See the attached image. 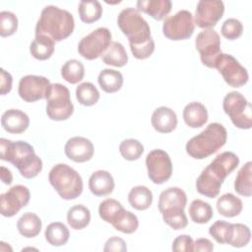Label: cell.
<instances>
[{
  "mask_svg": "<svg viewBox=\"0 0 252 252\" xmlns=\"http://www.w3.org/2000/svg\"><path fill=\"white\" fill-rule=\"evenodd\" d=\"M117 25L127 36L135 58L143 60L153 54L155 42L151 36L150 26L137 9H123L118 15Z\"/></svg>",
  "mask_w": 252,
  "mask_h": 252,
  "instance_id": "cell-1",
  "label": "cell"
},
{
  "mask_svg": "<svg viewBox=\"0 0 252 252\" xmlns=\"http://www.w3.org/2000/svg\"><path fill=\"white\" fill-rule=\"evenodd\" d=\"M239 164L238 157L232 152H223L203 169L196 180L197 191L208 197L216 198L220 190L225 177Z\"/></svg>",
  "mask_w": 252,
  "mask_h": 252,
  "instance_id": "cell-2",
  "label": "cell"
},
{
  "mask_svg": "<svg viewBox=\"0 0 252 252\" xmlns=\"http://www.w3.org/2000/svg\"><path fill=\"white\" fill-rule=\"evenodd\" d=\"M0 158L16 166L25 178L31 179L41 171L42 161L33 150V147L25 141L12 142L5 138L0 139Z\"/></svg>",
  "mask_w": 252,
  "mask_h": 252,
  "instance_id": "cell-3",
  "label": "cell"
},
{
  "mask_svg": "<svg viewBox=\"0 0 252 252\" xmlns=\"http://www.w3.org/2000/svg\"><path fill=\"white\" fill-rule=\"evenodd\" d=\"M75 28L73 15L53 5L45 6L35 26V35H46L54 41L70 36Z\"/></svg>",
  "mask_w": 252,
  "mask_h": 252,
  "instance_id": "cell-4",
  "label": "cell"
},
{
  "mask_svg": "<svg viewBox=\"0 0 252 252\" xmlns=\"http://www.w3.org/2000/svg\"><path fill=\"white\" fill-rule=\"evenodd\" d=\"M227 139L226 129L220 123H210L200 134L186 144V153L196 159L206 158L224 146Z\"/></svg>",
  "mask_w": 252,
  "mask_h": 252,
  "instance_id": "cell-5",
  "label": "cell"
},
{
  "mask_svg": "<svg viewBox=\"0 0 252 252\" xmlns=\"http://www.w3.org/2000/svg\"><path fill=\"white\" fill-rule=\"evenodd\" d=\"M187 204L186 193L179 187H169L158 198V210L163 221L173 229H183L188 224L184 208Z\"/></svg>",
  "mask_w": 252,
  "mask_h": 252,
  "instance_id": "cell-6",
  "label": "cell"
},
{
  "mask_svg": "<svg viewBox=\"0 0 252 252\" xmlns=\"http://www.w3.org/2000/svg\"><path fill=\"white\" fill-rule=\"evenodd\" d=\"M48 179L58 195L64 200L76 199L83 192L81 175L66 163L55 164L49 171Z\"/></svg>",
  "mask_w": 252,
  "mask_h": 252,
  "instance_id": "cell-7",
  "label": "cell"
},
{
  "mask_svg": "<svg viewBox=\"0 0 252 252\" xmlns=\"http://www.w3.org/2000/svg\"><path fill=\"white\" fill-rule=\"evenodd\" d=\"M45 99L47 101L46 114L51 120H66L74 112L70 92L68 88L62 84H50Z\"/></svg>",
  "mask_w": 252,
  "mask_h": 252,
  "instance_id": "cell-8",
  "label": "cell"
},
{
  "mask_svg": "<svg viewBox=\"0 0 252 252\" xmlns=\"http://www.w3.org/2000/svg\"><path fill=\"white\" fill-rule=\"evenodd\" d=\"M222 107L235 127L240 129L252 127L251 104L241 93H228L223 98Z\"/></svg>",
  "mask_w": 252,
  "mask_h": 252,
  "instance_id": "cell-9",
  "label": "cell"
},
{
  "mask_svg": "<svg viewBox=\"0 0 252 252\" xmlns=\"http://www.w3.org/2000/svg\"><path fill=\"white\" fill-rule=\"evenodd\" d=\"M111 32L107 28H97L84 36L78 44L79 54L88 60L101 56L111 43Z\"/></svg>",
  "mask_w": 252,
  "mask_h": 252,
  "instance_id": "cell-10",
  "label": "cell"
},
{
  "mask_svg": "<svg viewBox=\"0 0 252 252\" xmlns=\"http://www.w3.org/2000/svg\"><path fill=\"white\" fill-rule=\"evenodd\" d=\"M195 30L193 15L187 10L178 11L167 17L162 25V32L171 40H183L191 37Z\"/></svg>",
  "mask_w": 252,
  "mask_h": 252,
  "instance_id": "cell-11",
  "label": "cell"
},
{
  "mask_svg": "<svg viewBox=\"0 0 252 252\" xmlns=\"http://www.w3.org/2000/svg\"><path fill=\"white\" fill-rule=\"evenodd\" d=\"M195 45L200 53L202 63L209 68H215L216 62L221 54L219 33L213 29H206L198 33Z\"/></svg>",
  "mask_w": 252,
  "mask_h": 252,
  "instance_id": "cell-12",
  "label": "cell"
},
{
  "mask_svg": "<svg viewBox=\"0 0 252 252\" xmlns=\"http://www.w3.org/2000/svg\"><path fill=\"white\" fill-rule=\"evenodd\" d=\"M215 68L218 69L225 83L230 87L240 88L248 82L247 70L230 54L221 53L216 62Z\"/></svg>",
  "mask_w": 252,
  "mask_h": 252,
  "instance_id": "cell-13",
  "label": "cell"
},
{
  "mask_svg": "<svg viewBox=\"0 0 252 252\" xmlns=\"http://www.w3.org/2000/svg\"><path fill=\"white\" fill-rule=\"evenodd\" d=\"M148 176L155 184H162L172 174V162L166 152L163 150H153L146 158Z\"/></svg>",
  "mask_w": 252,
  "mask_h": 252,
  "instance_id": "cell-14",
  "label": "cell"
},
{
  "mask_svg": "<svg viewBox=\"0 0 252 252\" xmlns=\"http://www.w3.org/2000/svg\"><path fill=\"white\" fill-rule=\"evenodd\" d=\"M31 194L28 187L24 185H15L6 193L0 196L1 215L7 218L15 216L23 207L30 202Z\"/></svg>",
  "mask_w": 252,
  "mask_h": 252,
  "instance_id": "cell-15",
  "label": "cell"
},
{
  "mask_svg": "<svg viewBox=\"0 0 252 252\" xmlns=\"http://www.w3.org/2000/svg\"><path fill=\"white\" fill-rule=\"evenodd\" d=\"M49 86V80L43 76L27 75L20 80L18 93L25 101L34 102L45 98Z\"/></svg>",
  "mask_w": 252,
  "mask_h": 252,
  "instance_id": "cell-16",
  "label": "cell"
},
{
  "mask_svg": "<svg viewBox=\"0 0 252 252\" xmlns=\"http://www.w3.org/2000/svg\"><path fill=\"white\" fill-rule=\"evenodd\" d=\"M224 13V5L220 0H201L195 11V24L203 29H211L217 25Z\"/></svg>",
  "mask_w": 252,
  "mask_h": 252,
  "instance_id": "cell-17",
  "label": "cell"
},
{
  "mask_svg": "<svg viewBox=\"0 0 252 252\" xmlns=\"http://www.w3.org/2000/svg\"><path fill=\"white\" fill-rule=\"evenodd\" d=\"M65 155L68 158L75 162H85L90 160L94 156L93 143L84 137H72L70 138L64 147Z\"/></svg>",
  "mask_w": 252,
  "mask_h": 252,
  "instance_id": "cell-18",
  "label": "cell"
},
{
  "mask_svg": "<svg viewBox=\"0 0 252 252\" xmlns=\"http://www.w3.org/2000/svg\"><path fill=\"white\" fill-rule=\"evenodd\" d=\"M1 125L8 133L21 134L29 128L30 118L20 109H8L1 116Z\"/></svg>",
  "mask_w": 252,
  "mask_h": 252,
  "instance_id": "cell-19",
  "label": "cell"
},
{
  "mask_svg": "<svg viewBox=\"0 0 252 252\" xmlns=\"http://www.w3.org/2000/svg\"><path fill=\"white\" fill-rule=\"evenodd\" d=\"M154 129L159 133H170L177 126L176 113L169 107H158L151 118Z\"/></svg>",
  "mask_w": 252,
  "mask_h": 252,
  "instance_id": "cell-20",
  "label": "cell"
},
{
  "mask_svg": "<svg viewBox=\"0 0 252 252\" xmlns=\"http://www.w3.org/2000/svg\"><path fill=\"white\" fill-rule=\"evenodd\" d=\"M114 179L106 170L94 171L89 179V188L95 196H106L114 189Z\"/></svg>",
  "mask_w": 252,
  "mask_h": 252,
  "instance_id": "cell-21",
  "label": "cell"
},
{
  "mask_svg": "<svg viewBox=\"0 0 252 252\" xmlns=\"http://www.w3.org/2000/svg\"><path fill=\"white\" fill-rule=\"evenodd\" d=\"M183 119L191 128L202 127L208 121V110L199 101L190 102L183 109Z\"/></svg>",
  "mask_w": 252,
  "mask_h": 252,
  "instance_id": "cell-22",
  "label": "cell"
},
{
  "mask_svg": "<svg viewBox=\"0 0 252 252\" xmlns=\"http://www.w3.org/2000/svg\"><path fill=\"white\" fill-rule=\"evenodd\" d=\"M138 11L150 15L155 20L160 21L171 10L170 0H139L137 1Z\"/></svg>",
  "mask_w": 252,
  "mask_h": 252,
  "instance_id": "cell-23",
  "label": "cell"
},
{
  "mask_svg": "<svg viewBox=\"0 0 252 252\" xmlns=\"http://www.w3.org/2000/svg\"><path fill=\"white\" fill-rule=\"evenodd\" d=\"M41 220L33 213H25L17 222V228L21 235L27 238L35 237L41 230Z\"/></svg>",
  "mask_w": 252,
  "mask_h": 252,
  "instance_id": "cell-24",
  "label": "cell"
},
{
  "mask_svg": "<svg viewBox=\"0 0 252 252\" xmlns=\"http://www.w3.org/2000/svg\"><path fill=\"white\" fill-rule=\"evenodd\" d=\"M242 201L231 193L221 195L217 201L218 212L225 218H233L238 216L242 211Z\"/></svg>",
  "mask_w": 252,
  "mask_h": 252,
  "instance_id": "cell-25",
  "label": "cell"
},
{
  "mask_svg": "<svg viewBox=\"0 0 252 252\" xmlns=\"http://www.w3.org/2000/svg\"><path fill=\"white\" fill-rule=\"evenodd\" d=\"M97 82L103 92L113 94L122 88L123 76L119 71L113 69H103L98 74Z\"/></svg>",
  "mask_w": 252,
  "mask_h": 252,
  "instance_id": "cell-26",
  "label": "cell"
},
{
  "mask_svg": "<svg viewBox=\"0 0 252 252\" xmlns=\"http://www.w3.org/2000/svg\"><path fill=\"white\" fill-rule=\"evenodd\" d=\"M54 42L46 35H35L30 45V52L37 60H46L54 52Z\"/></svg>",
  "mask_w": 252,
  "mask_h": 252,
  "instance_id": "cell-27",
  "label": "cell"
},
{
  "mask_svg": "<svg viewBox=\"0 0 252 252\" xmlns=\"http://www.w3.org/2000/svg\"><path fill=\"white\" fill-rule=\"evenodd\" d=\"M128 201L132 208L138 211L147 210L153 203V193L146 186H135L128 194Z\"/></svg>",
  "mask_w": 252,
  "mask_h": 252,
  "instance_id": "cell-28",
  "label": "cell"
},
{
  "mask_svg": "<svg viewBox=\"0 0 252 252\" xmlns=\"http://www.w3.org/2000/svg\"><path fill=\"white\" fill-rule=\"evenodd\" d=\"M102 61L114 67H123L128 62V55L124 46L117 41H112L101 55Z\"/></svg>",
  "mask_w": 252,
  "mask_h": 252,
  "instance_id": "cell-29",
  "label": "cell"
},
{
  "mask_svg": "<svg viewBox=\"0 0 252 252\" xmlns=\"http://www.w3.org/2000/svg\"><path fill=\"white\" fill-rule=\"evenodd\" d=\"M234 190L241 196L250 197L252 195V162L247 161L238 171L235 181Z\"/></svg>",
  "mask_w": 252,
  "mask_h": 252,
  "instance_id": "cell-30",
  "label": "cell"
},
{
  "mask_svg": "<svg viewBox=\"0 0 252 252\" xmlns=\"http://www.w3.org/2000/svg\"><path fill=\"white\" fill-rule=\"evenodd\" d=\"M44 236L46 241L52 246H62L67 243L70 233L68 227L60 221L51 222L47 225Z\"/></svg>",
  "mask_w": 252,
  "mask_h": 252,
  "instance_id": "cell-31",
  "label": "cell"
},
{
  "mask_svg": "<svg viewBox=\"0 0 252 252\" xmlns=\"http://www.w3.org/2000/svg\"><path fill=\"white\" fill-rule=\"evenodd\" d=\"M91 220L90 210L83 205H75L68 210L67 221L69 225L76 230L85 228Z\"/></svg>",
  "mask_w": 252,
  "mask_h": 252,
  "instance_id": "cell-32",
  "label": "cell"
},
{
  "mask_svg": "<svg viewBox=\"0 0 252 252\" xmlns=\"http://www.w3.org/2000/svg\"><path fill=\"white\" fill-rule=\"evenodd\" d=\"M78 12L82 22L92 24L100 19L102 7L96 0H83L79 3Z\"/></svg>",
  "mask_w": 252,
  "mask_h": 252,
  "instance_id": "cell-33",
  "label": "cell"
},
{
  "mask_svg": "<svg viewBox=\"0 0 252 252\" xmlns=\"http://www.w3.org/2000/svg\"><path fill=\"white\" fill-rule=\"evenodd\" d=\"M189 216L195 223H207L213 218L214 212L209 203L196 199L190 204Z\"/></svg>",
  "mask_w": 252,
  "mask_h": 252,
  "instance_id": "cell-34",
  "label": "cell"
},
{
  "mask_svg": "<svg viewBox=\"0 0 252 252\" xmlns=\"http://www.w3.org/2000/svg\"><path fill=\"white\" fill-rule=\"evenodd\" d=\"M85 75V67L83 63L77 59H70L64 63L61 68L62 78L70 83L77 84L81 82Z\"/></svg>",
  "mask_w": 252,
  "mask_h": 252,
  "instance_id": "cell-35",
  "label": "cell"
},
{
  "mask_svg": "<svg viewBox=\"0 0 252 252\" xmlns=\"http://www.w3.org/2000/svg\"><path fill=\"white\" fill-rule=\"evenodd\" d=\"M77 100L85 106H92L99 99V92L91 82H84L76 89Z\"/></svg>",
  "mask_w": 252,
  "mask_h": 252,
  "instance_id": "cell-36",
  "label": "cell"
},
{
  "mask_svg": "<svg viewBox=\"0 0 252 252\" xmlns=\"http://www.w3.org/2000/svg\"><path fill=\"white\" fill-rule=\"evenodd\" d=\"M124 210L125 209L120 202L109 198L105 199L99 204L98 214L102 220L108 223H112Z\"/></svg>",
  "mask_w": 252,
  "mask_h": 252,
  "instance_id": "cell-37",
  "label": "cell"
},
{
  "mask_svg": "<svg viewBox=\"0 0 252 252\" xmlns=\"http://www.w3.org/2000/svg\"><path fill=\"white\" fill-rule=\"evenodd\" d=\"M111 224L116 230L130 234L137 230L139 226V220L135 214L124 210Z\"/></svg>",
  "mask_w": 252,
  "mask_h": 252,
  "instance_id": "cell-38",
  "label": "cell"
},
{
  "mask_svg": "<svg viewBox=\"0 0 252 252\" xmlns=\"http://www.w3.org/2000/svg\"><path fill=\"white\" fill-rule=\"evenodd\" d=\"M251 238L250 228L243 223H232V230L228 240L229 245L233 247H243L247 245Z\"/></svg>",
  "mask_w": 252,
  "mask_h": 252,
  "instance_id": "cell-39",
  "label": "cell"
},
{
  "mask_svg": "<svg viewBox=\"0 0 252 252\" xmlns=\"http://www.w3.org/2000/svg\"><path fill=\"white\" fill-rule=\"evenodd\" d=\"M121 156L127 160H136L144 153L143 145L135 139H126L119 145Z\"/></svg>",
  "mask_w": 252,
  "mask_h": 252,
  "instance_id": "cell-40",
  "label": "cell"
},
{
  "mask_svg": "<svg viewBox=\"0 0 252 252\" xmlns=\"http://www.w3.org/2000/svg\"><path fill=\"white\" fill-rule=\"evenodd\" d=\"M232 230V223L224 220H217L214 222L210 228L209 233L214 237V239L220 244H227Z\"/></svg>",
  "mask_w": 252,
  "mask_h": 252,
  "instance_id": "cell-41",
  "label": "cell"
},
{
  "mask_svg": "<svg viewBox=\"0 0 252 252\" xmlns=\"http://www.w3.org/2000/svg\"><path fill=\"white\" fill-rule=\"evenodd\" d=\"M18 18L10 11L0 13V35L3 37L10 36L17 32Z\"/></svg>",
  "mask_w": 252,
  "mask_h": 252,
  "instance_id": "cell-42",
  "label": "cell"
},
{
  "mask_svg": "<svg viewBox=\"0 0 252 252\" xmlns=\"http://www.w3.org/2000/svg\"><path fill=\"white\" fill-rule=\"evenodd\" d=\"M220 32L225 38L229 40H234L242 34L243 25L239 20L229 18L223 22Z\"/></svg>",
  "mask_w": 252,
  "mask_h": 252,
  "instance_id": "cell-43",
  "label": "cell"
},
{
  "mask_svg": "<svg viewBox=\"0 0 252 252\" xmlns=\"http://www.w3.org/2000/svg\"><path fill=\"white\" fill-rule=\"evenodd\" d=\"M193 239L187 234L177 236L173 242L171 249L175 252H192L193 251Z\"/></svg>",
  "mask_w": 252,
  "mask_h": 252,
  "instance_id": "cell-44",
  "label": "cell"
},
{
  "mask_svg": "<svg viewBox=\"0 0 252 252\" xmlns=\"http://www.w3.org/2000/svg\"><path fill=\"white\" fill-rule=\"evenodd\" d=\"M103 251L105 252H110V251H116V252H125L127 251V246L125 241L117 236L110 237L107 239L105 242Z\"/></svg>",
  "mask_w": 252,
  "mask_h": 252,
  "instance_id": "cell-45",
  "label": "cell"
},
{
  "mask_svg": "<svg viewBox=\"0 0 252 252\" xmlns=\"http://www.w3.org/2000/svg\"><path fill=\"white\" fill-rule=\"evenodd\" d=\"M12 83H13V78H12L11 74L2 68L1 69V79H0V94L2 95L11 92Z\"/></svg>",
  "mask_w": 252,
  "mask_h": 252,
  "instance_id": "cell-46",
  "label": "cell"
},
{
  "mask_svg": "<svg viewBox=\"0 0 252 252\" xmlns=\"http://www.w3.org/2000/svg\"><path fill=\"white\" fill-rule=\"evenodd\" d=\"M214 250V245L208 238H198L193 245V251L211 252Z\"/></svg>",
  "mask_w": 252,
  "mask_h": 252,
  "instance_id": "cell-47",
  "label": "cell"
},
{
  "mask_svg": "<svg viewBox=\"0 0 252 252\" xmlns=\"http://www.w3.org/2000/svg\"><path fill=\"white\" fill-rule=\"evenodd\" d=\"M1 180L8 185L11 184L13 181V175L11 171L4 166H1Z\"/></svg>",
  "mask_w": 252,
  "mask_h": 252,
  "instance_id": "cell-48",
  "label": "cell"
}]
</instances>
